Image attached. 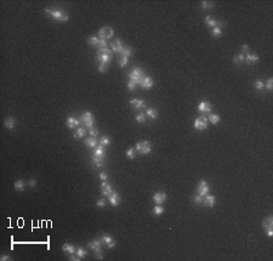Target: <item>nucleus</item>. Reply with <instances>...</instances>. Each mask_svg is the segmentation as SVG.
Wrapping results in <instances>:
<instances>
[{
	"label": "nucleus",
	"instance_id": "nucleus-36",
	"mask_svg": "<svg viewBox=\"0 0 273 261\" xmlns=\"http://www.w3.org/2000/svg\"><path fill=\"white\" fill-rule=\"evenodd\" d=\"M215 6V4L213 1H203L202 3V9L204 10H209V9H213Z\"/></svg>",
	"mask_w": 273,
	"mask_h": 261
},
{
	"label": "nucleus",
	"instance_id": "nucleus-56",
	"mask_svg": "<svg viewBox=\"0 0 273 261\" xmlns=\"http://www.w3.org/2000/svg\"><path fill=\"white\" fill-rule=\"evenodd\" d=\"M107 246H108V248H109V249H112V248H114V246H115V242H114V240H113V242H111V243H109V244H108Z\"/></svg>",
	"mask_w": 273,
	"mask_h": 261
},
{
	"label": "nucleus",
	"instance_id": "nucleus-12",
	"mask_svg": "<svg viewBox=\"0 0 273 261\" xmlns=\"http://www.w3.org/2000/svg\"><path fill=\"white\" fill-rule=\"evenodd\" d=\"M101 190H102V193L106 197H109L113 193V188H112V185L108 183L107 181H102L101 183Z\"/></svg>",
	"mask_w": 273,
	"mask_h": 261
},
{
	"label": "nucleus",
	"instance_id": "nucleus-44",
	"mask_svg": "<svg viewBox=\"0 0 273 261\" xmlns=\"http://www.w3.org/2000/svg\"><path fill=\"white\" fill-rule=\"evenodd\" d=\"M136 86H137V84H136L134 80H129V81H127V89H129L130 91H134L135 89H136Z\"/></svg>",
	"mask_w": 273,
	"mask_h": 261
},
{
	"label": "nucleus",
	"instance_id": "nucleus-46",
	"mask_svg": "<svg viewBox=\"0 0 273 261\" xmlns=\"http://www.w3.org/2000/svg\"><path fill=\"white\" fill-rule=\"evenodd\" d=\"M89 134H90L92 137H96L97 135H98V130L96 129V128H90V129H89Z\"/></svg>",
	"mask_w": 273,
	"mask_h": 261
},
{
	"label": "nucleus",
	"instance_id": "nucleus-15",
	"mask_svg": "<svg viewBox=\"0 0 273 261\" xmlns=\"http://www.w3.org/2000/svg\"><path fill=\"white\" fill-rule=\"evenodd\" d=\"M215 204H216V198H215L214 196H211V194H206L205 197H204V203H203L204 207L213 208Z\"/></svg>",
	"mask_w": 273,
	"mask_h": 261
},
{
	"label": "nucleus",
	"instance_id": "nucleus-14",
	"mask_svg": "<svg viewBox=\"0 0 273 261\" xmlns=\"http://www.w3.org/2000/svg\"><path fill=\"white\" fill-rule=\"evenodd\" d=\"M166 193H164V192H157V193L153 196V202L155 204H163L164 202L166 201Z\"/></svg>",
	"mask_w": 273,
	"mask_h": 261
},
{
	"label": "nucleus",
	"instance_id": "nucleus-31",
	"mask_svg": "<svg viewBox=\"0 0 273 261\" xmlns=\"http://www.w3.org/2000/svg\"><path fill=\"white\" fill-rule=\"evenodd\" d=\"M87 44L91 46H98L100 44V38L98 37H91L87 39Z\"/></svg>",
	"mask_w": 273,
	"mask_h": 261
},
{
	"label": "nucleus",
	"instance_id": "nucleus-40",
	"mask_svg": "<svg viewBox=\"0 0 273 261\" xmlns=\"http://www.w3.org/2000/svg\"><path fill=\"white\" fill-rule=\"evenodd\" d=\"M193 202H194L195 204H198V205H203V203H204V197L197 194V196L193 197Z\"/></svg>",
	"mask_w": 273,
	"mask_h": 261
},
{
	"label": "nucleus",
	"instance_id": "nucleus-41",
	"mask_svg": "<svg viewBox=\"0 0 273 261\" xmlns=\"http://www.w3.org/2000/svg\"><path fill=\"white\" fill-rule=\"evenodd\" d=\"M221 34H222L221 27H214V28H213V35L215 38H218V37H221Z\"/></svg>",
	"mask_w": 273,
	"mask_h": 261
},
{
	"label": "nucleus",
	"instance_id": "nucleus-54",
	"mask_svg": "<svg viewBox=\"0 0 273 261\" xmlns=\"http://www.w3.org/2000/svg\"><path fill=\"white\" fill-rule=\"evenodd\" d=\"M107 177H108V175H107L106 173H101V174H100V178H101L102 181H106Z\"/></svg>",
	"mask_w": 273,
	"mask_h": 261
},
{
	"label": "nucleus",
	"instance_id": "nucleus-19",
	"mask_svg": "<svg viewBox=\"0 0 273 261\" xmlns=\"http://www.w3.org/2000/svg\"><path fill=\"white\" fill-rule=\"evenodd\" d=\"M130 105L135 108V109H143L146 107V103L143 100H140V99H132L130 101Z\"/></svg>",
	"mask_w": 273,
	"mask_h": 261
},
{
	"label": "nucleus",
	"instance_id": "nucleus-37",
	"mask_svg": "<svg viewBox=\"0 0 273 261\" xmlns=\"http://www.w3.org/2000/svg\"><path fill=\"white\" fill-rule=\"evenodd\" d=\"M101 242H102V244H106V245H108L111 242H113V238L111 237V236H107V235H103L102 236V238H101Z\"/></svg>",
	"mask_w": 273,
	"mask_h": 261
},
{
	"label": "nucleus",
	"instance_id": "nucleus-21",
	"mask_svg": "<svg viewBox=\"0 0 273 261\" xmlns=\"http://www.w3.org/2000/svg\"><path fill=\"white\" fill-rule=\"evenodd\" d=\"M91 163H92V165H95L96 168L100 169V168H103V165H105V159H102V158L96 157V155H92Z\"/></svg>",
	"mask_w": 273,
	"mask_h": 261
},
{
	"label": "nucleus",
	"instance_id": "nucleus-23",
	"mask_svg": "<svg viewBox=\"0 0 273 261\" xmlns=\"http://www.w3.org/2000/svg\"><path fill=\"white\" fill-rule=\"evenodd\" d=\"M262 227L263 230H271L273 227V217L272 216H268L266 217L263 221H262Z\"/></svg>",
	"mask_w": 273,
	"mask_h": 261
},
{
	"label": "nucleus",
	"instance_id": "nucleus-7",
	"mask_svg": "<svg viewBox=\"0 0 273 261\" xmlns=\"http://www.w3.org/2000/svg\"><path fill=\"white\" fill-rule=\"evenodd\" d=\"M193 126L197 130H205L208 128V118L205 115H202V117H199V118H197L194 120Z\"/></svg>",
	"mask_w": 273,
	"mask_h": 261
},
{
	"label": "nucleus",
	"instance_id": "nucleus-27",
	"mask_svg": "<svg viewBox=\"0 0 273 261\" xmlns=\"http://www.w3.org/2000/svg\"><path fill=\"white\" fill-rule=\"evenodd\" d=\"M220 115L218 114H213V113H210L209 114V118H208V121H210L211 124H218L220 123Z\"/></svg>",
	"mask_w": 273,
	"mask_h": 261
},
{
	"label": "nucleus",
	"instance_id": "nucleus-26",
	"mask_svg": "<svg viewBox=\"0 0 273 261\" xmlns=\"http://www.w3.org/2000/svg\"><path fill=\"white\" fill-rule=\"evenodd\" d=\"M101 244H102L101 239H94V240H91V242L89 243V248H91L92 250H96V249L101 248Z\"/></svg>",
	"mask_w": 273,
	"mask_h": 261
},
{
	"label": "nucleus",
	"instance_id": "nucleus-49",
	"mask_svg": "<svg viewBox=\"0 0 273 261\" xmlns=\"http://www.w3.org/2000/svg\"><path fill=\"white\" fill-rule=\"evenodd\" d=\"M272 85H273V79L270 78V79L267 80V84H266V89H267L268 91H272Z\"/></svg>",
	"mask_w": 273,
	"mask_h": 261
},
{
	"label": "nucleus",
	"instance_id": "nucleus-43",
	"mask_svg": "<svg viewBox=\"0 0 273 261\" xmlns=\"http://www.w3.org/2000/svg\"><path fill=\"white\" fill-rule=\"evenodd\" d=\"M129 63V57H125V56H120V62H119V66L121 68H124L126 65Z\"/></svg>",
	"mask_w": 273,
	"mask_h": 261
},
{
	"label": "nucleus",
	"instance_id": "nucleus-24",
	"mask_svg": "<svg viewBox=\"0 0 273 261\" xmlns=\"http://www.w3.org/2000/svg\"><path fill=\"white\" fill-rule=\"evenodd\" d=\"M62 250H63L64 253H67V254H71V255L77 251L76 246H74V245H72V244H67V243L62 245Z\"/></svg>",
	"mask_w": 273,
	"mask_h": 261
},
{
	"label": "nucleus",
	"instance_id": "nucleus-25",
	"mask_svg": "<svg viewBox=\"0 0 273 261\" xmlns=\"http://www.w3.org/2000/svg\"><path fill=\"white\" fill-rule=\"evenodd\" d=\"M145 113L151 119H157V118H158V112H157V109H154V108H147L146 111H145Z\"/></svg>",
	"mask_w": 273,
	"mask_h": 261
},
{
	"label": "nucleus",
	"instance_id": "nucleus-4",
	"mask_svg": "<svg viewBox=\"0 0 273 261\" xmlns=\"http://www.w3.org/2000/svg\"><path fill=\"white\" fill-rule=\"evenodd\" d=\"M80 121L83 123V124L86 126V128H92V125H94V121H95V117H94V114L91 113V112H85V113H83L81 114V117H80Z\"/></svg>",
	"mask_w": 273,
	"mask_h": 261
},
{
	"label": "nucleus",
	"instance_id": "nucleus-8",
	"mask_svg": "<svg viewBox=\"0 0 273 261\" xmlns=\"http://www.w3.org/2000/svg\"><path fill=\"white\" fill-rule=\"evenodd\" d=\"M124 45H123V42L120 39H114L113 42H112V44H111V50L113 51V52H115V53H121V51L124 50Z\"/></svg>",
	"mask_w": 273,
	"mask_h": 261
},
{
	"label": "nucleus",
	"instance_id": "nucleus-3",
	"mask_svg": "<svg viewBox=\"0 0 273 261\" xmlns=\"http://www.w3.org/2000/svg\"><path fill=\"white\" fill-rule=\"evenodd\" d=\"M143 77H145V74H143V69H142V68H139V67H135L134 69L130 72V74H129V78H130V80H134L137 85H140V83H141V80L143 79Z\"/></svg>",
	"mask_w": 273,
	"mask_h": 261
},
{
	"label": "nucleus",
	"instance_id": "nucleus-17",
	"mask_svg": "<svg viewBox=\"0 0 273 261\" xmlns=\"http://www.w3.org/2000/svg\"><path fill=\"white\" fill-rule=\"evenodd\" d=\"M140 86L141 87H143V89H151L152 86H153V79L151 78V77H143V79L141 80V83H140Z\"/></svg>",
	"mask_w": 273,
	"mask_h": 261
},
{
	"label": "nucleus",
	"instance_id": "nucleus-52",
	"mask_svg": "<svg viewBox=\"0 0 273 261\" xmlns=\"http://www.w3.org/2000/svg\"><path fill=\"white\" fill-rule=\"evenodd\" d=\"M28 186L29 187H35L37 186V181L34 180V178H30V180L28 181Z\"/></svg>",
	"mask_w": 273,
	"mask_h": 261
},
{
	"label": "nucleus",
	"instance_id": "nucleus-29",
	"mask_svg": "<svg viewBox=\"0 0 273 261\" xmlns=\"http://www.w3.org/2000/svg\"><path fill=\"white\" fill-rule=\"evenodd\" d=\"M4 125L8 129H13V128H15V119H13L12 117H8V118L5 119V121H4Z\"/></svg>",
	"mask_w": 273,
	"mask_h": 261
},
{
	"label": "nucleus",
	"instance_id": "nucleus-47",
	"mask_svg": "<svg viewBox=\"0 0 273 261\" xmlns=\"http://www.w3.org/2000/svg\"><path fill=\"white\" fill-rule=\"evenodd\" d=\"M95 251V256H96V259H98V260H102L103 259V255H102V250H101V248H98V249H96V250H94Z\"/></svg>",
	"mask_w": 273,
	"mask_h": 261
},
{
	"label": "nucleus",
	"instance_id": "nucleus-22",
	"mask_svg": "<svg viewBox=\"0 0 273 261\" xmlns=\"http://www.w3.org/2000/svg\"><path fill=\"white\" fill-rule=\"evenodd\" d=\"M98 145V140L96 139V137H87V139L85 140V146H87L89 148H95Z\"/></svg>",
	"mask_w": 273,
	"mask_h": 261
},
{
	"label": "nucleus",
	"instance_id": "nucleus-6",
	"mask_svg": "<svg viewBox=\"0 0 273 261\" xmlns=\"http://www.w3.org/2000/svg\"><path fill=\"white\" fill-rule=\"evenodd\" d=\"M209 191H210V187H209V183L206 181H200L199 183H198V186H197V194H199L202 197H205L208 193H209Z\"/></svg>",
	"mask_w": 273,
	"mask_h": 261
},
{
	"label": "nucleus",
	"instance_id": "nucleus-38",
	"mask_svg": "<svg viewBox=\"0 0 273 261\" xmlns=\"http://www.w3.org/2000/svg\"><path fill=\"white\" fill-rule=\"evenodd\" d=\"M15 190L16 191H23L24 190V182L22 180H17L15 182Z\"/></svg>",
	"mask_w": 273,
	"mask_h": 261
},
{
	"label": "nucleus",
	"instance_id": "nucleus-5",
	"mask_svg": "<svg viewBox=\"0 0 273 261\" xmlns=\"http://www.w3.org/2000/svg\"><path fill=\"white\" fill-rule=\"evenodd\" d=\"M113 34H114V32H113V29L111 28V27L105 26V27H102V28L100 29L98 37L102 40H108V39H111L113 37Z\"/></svg>",
	"mask_w": 273,
	"mask_h": 261
},
{
	"label": "nucleus",
	"instance_id": "nucleus-9",
	"mask_svg": "<svg viewBox=\"0 0 273 261\" xmlns=\"http://www.w3.org/2000/svg\"><path fill=\"white\" fill-rule=\"evenodd\" d=\"M112 57H113V52L112 53H101V52H97V60L100 61V65L108 66L109 62H111Z\"/></svg>",
	"mask_w": 273,
	"mask_h": 261
},
{
	"label": "nucleus",
	"instance_id": "nucleus-1",
	"mask_svg": "<svg viewBox=\"0 0 273 261\" xmlns=\"http://www.w3.org/2000/svg\"><path fill=\"white\" fill-rule=\"evenodd\" d=\"M45 12H46V13H49V15H50L52 18L57 19V21H60V22H66V21H68V18H69V16L67 15V12L61 11V10L45 9Z\"/></svg>",
	"mask_w": 273,
	"mask_h": 261
},
{
	"label": "nucleus",
	"instance_id": "nucleus-42",
	"mask_svg": "<svg viewBox=\"0 0 273 261\" xmlns=\"http://www.w3.org/2000/svg\"><path fill=\"white\" fill-rule=\"evenodd\" d=\"M77 255H78L79 258H81V259H84V258L87 255V251H86L85 249H83V248H78V249H77Z\"/></svg>",
	"mask_w": 273,
	"mask_h": 261
},
{
	"label": "nucleus",
	"instance_id": "nucleus-32",
	"mask_svg": "<svg viewBox=\"0 0 273 261\" xmlns=\"http://www.w3.org/2000/svg\"><path fill=\"white\" fill-rule=\"evenodd\" d=\"M132 55V49L130 46H125L124 47V50L121 51V53H120V56H125V57H130Z\"/></svg>",
	"mask_w": 273,
	"mask_h": 261
},
{
	"label": "nucleus",
	"instance_id": "nucleus-58",
	"mask_svg": "<svg viewBox=\"0 0 273 261\" xmlns=\"http://www.w3.org/2000/svg\"><path fill=\"white\" fill-rule=\"evenodd\" d=\"M266 231H267V236H268V237H272V236H273V231H272V228H271V230H266Z\"/></svg>",
	"mask_w": 273,
	"mask_h": 261
},
{
	"label": "nucleus",
	"instance_id": "nucleus-57",
	"mask_svg": "<svg viewBox=\"0 0 273 261\" xmlns=\"http://www.w3.org/2000/svg\"><path fill=\"white\" fill-rule=\"evenodd\" d=\"M71 260H73V261H79V260H81V258H79V256H72V258H69Z\"/></svg>",
	"mask_w": 273,
	"mask_h": 261
},
{
	"label": "nucleus",
	"instance_id": "nucleus-35",
	"mask_svg": "<svg viewBox=\"0 0 273 261\" xmlns=\"http://www.w3.org/2000/svg\"><path fill=\"white\" fill-rule=\"evenodd\" d=\"M135 119H136V121H137V123H141V124H142V123L146 121V113H145V112L139 113L135 117Z\"/></svg>",
	"mask_w": 273,
	"mask_h": 261
},
{
	"label": "nucleus",
	"instance_id": "nucleus-33",
	"mask_svg": "<svg viewBox=\"0 0 273 261\" xmlns=\"http://www.w3.org/2000/svg\"><path fill=\"white\" fill-rule=\"evenodd\" d=\"M163 212H164V208L160 204H155V207L153 208V214L158 216V215H161Z\"/></svg>",
	"mask_w": 273,
	"mask_h": 261
},
{
	"label": "nucleus",
	"instance_id": "nucleus-34",
	"mask_svg": "<svg viewBox=\"0 0 273 261\" xmlns=\"http://www.w3.org/2000/svg\"><path fill=\"white\" fill-rule=\"evenodd\" d=\"M98 143L100 145H102V146H109V143H111V139H109L108 136H102L101 139H100V141H98Z\"/></svg>",
	"mask_w": 273,
	"mask_h": 261
},
{
	"label": "nucleus",
	"instance_id": "nucleus-30",
	"mask_svg": "<svg viewBox=\"0 0 273 261\" xmlns=\"http://www.w3.org/2000/svg\"><path fill=\"white\" fill-rule=\"evenodd\" d=\"M244 61H245V56H244V53H238L237 56L233 57V62L237 63V65H242L244 63Z\"/></svg>",
	"mask_w": 273,
	"mask_h": 261
},
{
	"label": "nucleus",
	"instance_id": "nucleus-45",
	"mask_svg": "<svg viewBox=\"0 0 273 261\" xmlns=\"http://www.w3.org/2000/svg\"><path fill=\"white\" fill-rule=\"evenodd\" d=\"M263 86H265V84H263V81H262V80L257 79V80L255 81V87H256V90H262Z\"/></svg>",
	"mask_w": 273,
	"mask_h": 261
},
{
	"label": "nucleus",
	"instance_id": "nucleus-51",
	"mask_svg": "<svg viewBox=\"0 0 273 261\" xmlns=\"http://www.w3.org/2000/svg\"><path fill=\"white\" fill-rule=\"evenodd\" d=\"M107 67H108V66L100 65V66H98V72H100V73H105V72H106V69H107Z\"/></svg>",
	"mask_w": 273,
	"mask_h": 261
},
{
	"label": "nucleus",
	"instance_id": "nucleus-10",
	"mask_svg": "<svg viewBox=\"0 0 273 261\" xmlns=\"http://www.w3.org/2000/svg\"><path fill=\"white\" fill-rule=\"evenodd\" d=\"M205 24L208 27H211V28H214V27H223L226 24V22H221V21H216L211 16H206L205 17Z\"/></svg>",
	"mask_w": 273,
	"mask_h": 261
},
{
	"label": "nucleus",
	"instance_id": "nucleus-18",
	"mask_svg": "<svg viewBox=\"0 0 273 261\" xmlns=\"http://www.w3.org/2000/svg\"><path fill=\"white\" fill-rule=\"evenodd\" d=\"M108 201H109V203L113 205V207H118V205L120 204V196L117 193V192L113 191V193L108 197Z\"/></svg>",
	"mask_w": 273,
	"mask_h": 261
},
{
	"label": "nucleus",
	"instance_id": "nucleus-2",
	"mask_svg": "<svg viewBox=\"0 0 273 261\" xmlns=\"http://www.w3.org/2000/svg\"><path fill=\"white\" fill-rule=\"evenodd\" d=\"M135 151L137 153H140V154H148V153H151V151H152L151 142H149V141H141L139 143H136Z\"/></svg>",
	"mask_w": 273,
	"mask_h": 261
},
{
	"label": "nucleus",
	"instance_id": "nucleus-39",
	"mask_svg": "<svg viewBox=\"0 0 273 261\" xmlns=\"http://www.w3.org/2000/svg\"><path fill=\"white\" fill-rule=\"evenodd\" d=\"M135 155H136V151L135 148H129L126 151V157L129 159H135Z\"/></svg>",
	"mask_w": 273,
	"mask_h": 261
},
{
	"label": "nucleus",
	"instance_id": "nucleus-48",
	"mask_svg": "<svg viewBox=\"0 0 273 261\" xmlns=\"http://www.w3.org/2000/svg\"><path fill=\"white\" fill-rule=\"evenodd\" d=\"M96 205L100 208H105L106 207V199H98V201L96 202Z\"/></svg>",
	"mask_w": 273,
	"mask_h": 261
},
{
	"label": "nucleus",
	"instance_id": "nucleus-11",
	"mask_svg": "<svg viewBox=\"0 0 273 261\" xmlns=\"http://www.w3.org/2000/svg\"><path fill=\"white\" fill-rule=\"evenodd\" d=\"M211 103L208 101H202L199 105H198V111L202 112V113H205V114H210L211 112Z\"/></svg>",
	"mask_w": 273,
	"mask_h": 261
},
{
	"label": "nucleus",
	"instance_id": "nucleus-28",
	"mask_svg": "<svg viewBox=\"0 0 273 261\" xmlns=\"http://www.w3.org/2000/svg\"><path fill=\"white\" fill-rule=\"evenodd\" d=\"M86 135V130L84 128H78L76 131H74L73 136L76 137V139H80V137H84Z\"/></svg>",
	"mask_w": 273,
	"mask_h": 261
},
{
	"label": "nucleus",
	"instance_id": "nucleus-55",
	"mask_svg": "<svg viewBox=\"0 0 273 261\" xmlns=\"http://www.w3.org/2000/svg\"><path fill=\"white\" fill-rule=\"evenodd\" d=\"M0 260L1 261H9V260H11V258L9 255H3L1 258H0Z\"/></svg>",
	"mask_w": 273,
	"mask_h": 261
},
{
	"label": "nucleus",
	"instance_id": "nucleus-13",
	"mask_svg": "<svg viewBox=\"0 0 273 261\" xmlns=\"http://www.w3.org/2000/svg\"><path fill=\"white\" fill-rule=\"evenodd\" d=\"M66 124L69 129H74V128H78L81 124V121H80V119L76 118V117H68Z\"/></svg>",
	"mask_w": 273,
	"mask_h": 261
},
{
	"label": "nucleus",
	"instance_id": "nucleus-16",
	"mask_svg": "<svg viewBox=\"0 0 273 261\" xmlns=\"http://www.w3.org/2000/svg\"><path fill=\"white\" fill-rule=\"evenodd\" d=\"M94 155L100 157V158H102V159H105V158H106V149H105V147L98 143V145L94 148Z\"/></svg>",
	"mask_w": 273,
	"mask_h": 261
},
{
	"label": "nucleus",
	"instance_id": "nucleus-50",
	"mask_svg": "<svg viewBox=\"0 0 273 261\" xmlns=\"http://www.w3.org/2000/svg\"><path fill=\"white\" fill-rule=\"evenodd\" d=\"M107 40H102L100 39V44H98V49H103V47H107Z\"/></svg>",
	"mask_w": 273,
	"mask_h": 261
},
{
	"label": "nucleus",
	"instance_id": "nucleus-20",
	"mask_svg": "<svg viewBox=\"0 0 273 261\" xmlns=\"http://www.w3.org/2000/svg\"><path fill=\"white\" fill-rule=\"evenodd\" d=\"M257 61H258V56L256 53L249 52V53L245 55V62H247L248 65H254V63L257 62Z\"/></svg>",
	"mask_w": 273,
	"mask_h": 261
},
{
	"label": "nucleus",
	"instance_id": "nucleus-53",
	"mask_svg": "<svg viewBox=\"0 0 273 261\" xmlns=\"http://www.w3.org/2000/svg\"><path fill=\"white\" fill-rule=\"evenodd\" d=\"M242 51H243V52H244L245 55H247V53H249V52H250V51H249V46L244 44V45L242 46Z\"/></svg>",
	"mask_w": 273,
	"mask_h": 261
}]
</instances>
